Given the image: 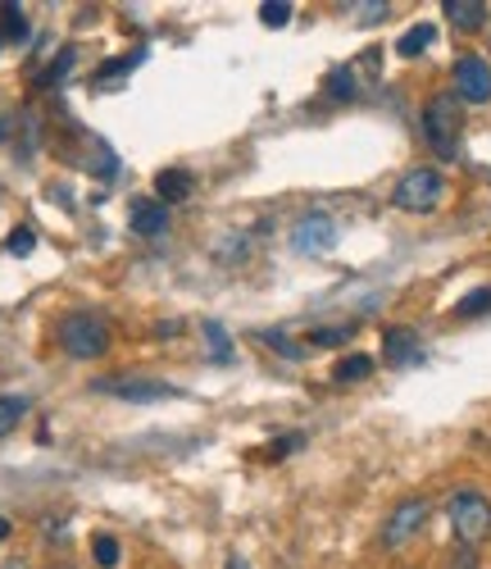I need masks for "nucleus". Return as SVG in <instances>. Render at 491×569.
<instances>
[{
	"mask_svg": "<svg viewBox=\"0 0 491 569\" xmlns=\"http://www.w3.org/2000/svg\"><path fill=\"white\" fill-rule=\"evenodd\" d=\"M423 137L437 160H455L460 156V137H464V101L455 91H441L423 106Z\"/></svg>",
	"mask_w": 491,
	"mask_h": 569,
	"instance_id": "obj_1",
	"label": "nucleus"
},
{
	"mask_svg": "<svg viewBox=\"0 0 491 569\" xmlns=\"http://www.w3.org/2000/svg\"><path fill=\"white\" fill-rule=\"evenodd\" d=\"M447 519L455 529V542L464 547H482L491 538V501L478 488H455L447 497Z\"/></svg>",
	"mask_w": 491,
	"mask_h": 569,
	"instance_id": "obj_2",
	"label": "nucleus"
},
{
	"mask_svg": "<svg viewBox=\"0 0 491 569\" xmlns=\"http://www.w3.org/2000/svg\"><path fill=\"white\" fill-rule=\"evenodd\" d=\"M60 347L73 360H101L110 351V323L91 310H73L60 319Z\"/></svg>",
	"mask_w": 491,
	"mask_h": 569,
	"instance_id": "obj_3",
	"label": "nucleus"
},
{
	"mask_svg": "<svg viewBox=\"0 0 491 569\" xmlns=\"http://www.w3.org/2000/svg\"><path fill=\"white\" fill-rule=\"evenodd\" d=\"M447 201V178L437 169H410L397 187H391V206L405 210V214H428Z\"/></svg>",
	"mask_w": 491,
	"mask_h": 569,
	"instance_id": "obj_4",
	"label": "nucleus"
},
{
	"mask_svg": "<svg viewBox=\"0 0 491 569\" xmlns=\"http://www.w3.org/2000/svg\"><path fill=\"white\" fill-rule=\"evenodd\" d=\"M332 247H337V223L323 210L301 214L297 228H291V251H297V256H328Z\"/></svg>",
	"mask_w": 491,
	"mask_h": 569,
	"instance_id": "obj_5",
	"label": "nucleus"
},
{
	"mask_svg": "<svg viewBox=\"0 0 491 569\" xmlns=\"http://www.w3.org/2000/svg\"><path fill=\"white\" fill-rule=\"evenodd\" d=\"M428 515H432V506L423 501V497H405L397 510L387 515V525H382V547H405L410 538H419V529L428 525Z\"/></svg>",
	"mask_w": 491,
	"mask_h": 569,
	"instance_id": "obj_6",
	"label": "nucleus"
},
{
	"mask_svg": "<svg viewBox=\"0 0 491 569\" xmlns=\"http://www.w3.org/2000/svg\"><path fill=\"white\" fill-rule=\"evenodd\" d=\"M455 97L464 106H482L491 101V64L482 56H464L455 60Z\"/></svg>",
	"mask_w": 491,
	"mask_h": 569,
	"instance_id": "obj_7",
	"label": "nucleus"
},
{
	"mask_svg": "<svg viewBox=\"0 0 491 569\" xmlns=\"http://www.w3.org/2000/svg\"><path fill=\"white\" fill-rule=\"evenodd\" d=\"M96 392H110V397H123V401H164V397H173L169 383H146V378H132V373L101 378Z\"/></svg>",
	"mask_w": 491,
	"mask_h": 569,
	"instance_id": "obj_8",
	"label": "nucleus"
},
{
	"mask_svg": "<svg viewBox=\"0 0 491 569\" xmlns=\"http://www.w3.org/2000/svg\"><path fill=\"white\" fill-rule=\"evenodd\" d=\"M191 192H196L191 169H160V173H156V201H160V206H178V201H187Z\"/></svg>",
	"mask_w": 491,
	"mask_h": 569,
	"instance_id": "obj_9",
	"label": "nucleus"
},
{
	"mask_svg": "<svg viewBox=\"0 0 491 569\" xmlns=\"http://www.w3.org/2000/svg\"><path fill=\"white\" fill-rule=\"evenodd\" d=\"M128 219H132L137 237H164L169 232V206H160V201H137Z\"/></svg>",
	"mask_w": 491,
	"mask_h": 569,
	"instance_id": "obj_10",
	"label": "nucleus"
},
{
	"mask_svg": "<svg viewBox=\"0 0 491 569\" xmlns=\"http://www.w3.org/2000/svg\"><path fill=\"white\" fill-rule=\"evenodd\" d=\"M441 14H447L460 32H478L487 23V6H482V0H441Z\"/></svg>",
	"mask_w": 491,
	"mask_h": 569,
	"instance_id": "obj_11",
	"label": "nucleus"
},
{
	"mask_svg": "<svg viewBox=\"0 0 491 569\" xmlns=\"http://www.w3.org/2000/svg\"><path fill=\"white\" fill-rule=\"evenodd\" d=\"M382 342H387V365H397V369L423 360V347H419V338L410 333V328H391Z\"/></svg>",
	"mask_w": 491,
	"mask_h": 569,
	"instance_id": "obj_12",
	"label": "nucleus"
},
{
	"mask_svg": "<svg viewBox=\"0 0 491 569\" xmlns=\"http://www.w3.org/2000/svg\"><path fill=\"white\" fill-rule=\"evenodd\" d=\"M373 373V356H341L337 365H332V378L337 383H360V378H369Z\"/></svg>",
	"mask_w": 491,
	"mask_h": 569,
	"instance_id": "obj_13",
	"label": "nucleus"
},
{
	"mask_svg": "<svg viewBox=\"0 0 491 569\" xmlns=\"http://www.w3.org/2000/svg\"><path fill=\"white\" fill-rule=\"evenodd\" d=\"M432 37H437V28H432V23H414V28L397 41V51H401L405 60H414V56H423L428 46H432Z\"/></svg>",
	"mask_w": 491,
	"mask_h": 569,
	"instance_id": "obj_14",
	"label": "nucleus"
},
{
	"mask_svg": "<svg viewBox=\"0 0 491 569\" xmlns=\"http://www.w3.org/2000/svg\"><path fill=\"white\" fill-rule=\"evenodd\" d=\"M28 415V401L23 397H0V438H10Z\"/></svg>",
	"mask_w": 491,
	"mask_h": 569,
	"instance_id": "obj_15",
	"label": "nucleus"
},
{
	"mask_svg": "<svg viewBox=\"0 0 491 569\" xmlns=\"http://www.w3.org/2000/svg\"><path fill=\"white\" fill-rule=\"evenodd\" d=\"M0 37L6 41H23L28 37V19L19 6H0Z\"/></svg>",
	"mask_w": 491,
	"mask_h": 569,
	"instance_id": "obj_16",
	"label": "nucleus"
},
{
	"mask_svg": "<svg viewBox=\"0 0 491 569\" xmlns=\"http://www.w3.org/2000/svg\"><path fill=\"white\" fill-rule=\"evenodd\" d=\"M328 97L332 101H351L355 97V69H332L328 73Z\"/></svg>",
	"mask_w": 491,
	"mask_h": 569,
	"instance_id": "obj_17",
	"label": "nucleus"
},
{
	"mask_svg": "<svg viewBox=\"0 0 491 569\" xmlns=\"http://www.w3.org/2000/svg\"><path fill=\"white\" fill-rule=\"evenodd\" d=\"M91 556H96V565H101V569H114V565H119V538L96 533V538H91Z\"/></svg>",
	"mask_w": 491,
	"mask_h": 569,
	"instance_id": "obj_18",
	"label": "nucleus"
},
{
	"mask_svg": "<svg viewBox=\"0 0 491 569\" xmlns=\"http://www.w3.org/2000/svg\"><path fill=\"white\" fill-rule=\"evenodd\" d=\"M347 338H355V323H341V328H314L310 342L314 347H341Z\"/></svg>",
	"mask_w": 491,
	"mask_h": 569,
	"instance_id": "obj_19",
	"label": "nucleus"
},
{
	"mask_svg": "<svg viewBox=\"0 0 491 569\" xmlns=\"http://www.w3.org/2000/svg\"><path fill=\"white\" fill-rule=\"evenodd\" d=\"M487 310H491V288H478V292H469V297L455 306L460 319H473V315H487Z\"/></svg>",
	"mask_w": 491,
	"mask_h": 569,
	"instance_id": "obj_20",
	"label": "nucleus"
},
{
	"mask_svg": "<svg viewBox=\"0 0 491 569\" xmlns=\"http://www.w3.org/2000/svg\"><path fill=\"white\" fill-rule=\"evenodd\" d=\"M69 69H73V51H60V56H56V64H51V69H46V73L37 78V87H56V82H60Z\"/></svg>",
	"mask_w": 491,
	"mask_h": 569,
	"instance_id": "obj_21",
	"label": "nucleus"
},
{
	"mask_svg": "<svg viewBox=\"0 0 491 569\" xmlns=\"http://www.w3.org/2000/svg\"><path fill=\"white\" fill-rule=\"evenodd\" d=\"M32 247H37V237H32V228H28V223H19V228L10 232V242H6V251H10V256H28Z\"/></svg>",
	"mask_w": 491,
	"mask_h": 569,
	"instance_id": "obj_22",
	"label": "nucleus"
},
{
	"mask_svg": "<svg viewBox=\"0 0 491 569\" xmlns=\"http://www.w3.org/2000/svg\"><path fill=\"white\" fill-rule=\"evenodd\" d=\"M137 60H141L137 51H132V56H123V60H110V64H106L101 73H96V82H101V87H106V82H114V78H123V73H128V69H132Z\"/></svg>",
	"mask_w": 491,
	"mask_h": 569,
	"instance_id": "obj_23",
	"label": "nucleus"
},
{
	"mask_svg": "<svg viewBox=\"0 0 491 569\" xmlns=\"http://www.w3.org/2000/svg\"><path fill=\"white\" fill-rule=\"evenodd\" d=\"M206 338L214 342V360H223V365H228V360H232V342H228L223 328H219V323H210V328H206Z\"/></svg>",
	"mask_w": 491,
	"mask_h": 569,
	"instance_id": "obj_24",
	"label": "nucleus"
},
{
	"mask_svg": "<svg viewBox=\"0 0 491 569\" xmlns=\"http://www.w3.org/2000/svg\"><path fill=\"white\" fill-rule=\"evenodd\" d=\"M260 19H264V28H282L291 19V6H278V0H269V6H260Z\"/></svg>",
	"mask_w": 491,
	"mask_h": 569,
	"instance_id": "obj_25",
	"label": "nucleus"
},
{
	"mask_svg": "<svg viewBox=\"0 0 491 569\" xmlns=\"http://www.w3.org/2000/svg\"><path fill=\"white\" fill-rule=\"evenodd\" d=\"M451 569H478V547H464V542H460V547L451 551Z\"/></svg>",
	"mask_w": 491,
	"mask_h": 569,
	"instance_id": "obj_26",
	"label": "nucleus"
},
{
	"mask_svg": "<svg viewBox=\"0 0 491 569\" xmlns=\"http://www.w3.org/2000/svg\"><path fill=\"white\" fill-rule=\"evenodd\" d=\"M264 342H269L273 351H282V356H291V360H297V356H301V347H291V342H287L282 333H264Z\"/></svg>",
	"mask_w": 491,
	"mask_h": 569,
	"instance_id": "obj_27",
	"label": "nucleus"
},
{
	"mask_svg": "<svg viewBox=\"0 0 491 569\" xmlns=\"http://www.w3.org/2000/svg\"><path fill=\"white\" fill-rule=\"evenodd\" d=\"M223 569H251V560H246V556H241V551H232V556H228V560H223Z\"/></svg>",
	"mask_w": 491,
	"mask_h": 569,
	"instance_id": "obj_28",
	"label": "nucleus"
},
{
	"mask_svg": "<svg viewBox=\"0 0 491 569\" xmlns=\"http://www.w3.org/2000/svg\"><path fill=\"white\" fill-rule=\"evenodd\" d=\"M360 14H364V19H382V14H387V6H382V0H378V6H364Z\"/></svg>",
	"mask_w": 491,
	"mask_h": 569,
	"instance_id": "obj_29",
	"label": "nucleus"
},
{
	"mask_svg": "<svg viewBox=\"0 0 491 569\" xmlns=\"http://www.w3.org/2000/svg\"><path fill=\"white\" fill-rule=\"evenodd\" d=\"M10 533H14V525H10V519H6V515H0V542H6Z\"/></svg>",
	"mask_w": 491,
	"mask_h": 569,
	"instance_id": "obj_30",
	"label": "nucleus"
},
{
	"mask_svg": "<svg viewBox=\"0 0 491 569\" xmlns=\"http://www.w3.org/2000/svg\"><path fill=\"white\" fill-rule=\"evenodd\" d=\"M0 569H23V560H6V565H0Z\"/></svg>",
	"mask_w": 491,
	"mask_h": 569,
	"instance_id": "obj_31",
	"label": "nucleus"
},
{
	"mask_svg": "<svg viewBox=\"0 0 491 569\" xmlns=\"http://www.w3.org/2000/svg\"><path fill=\"white\" fill-rule=\"evenodd\" d=\"M51 569H73V565H51Z\"/></svg>",
	"mask_w": 491,
	"mask_h": 569,
	"instance_id": "obj_32",
	"label": "nucleus"
}]
</instances>
